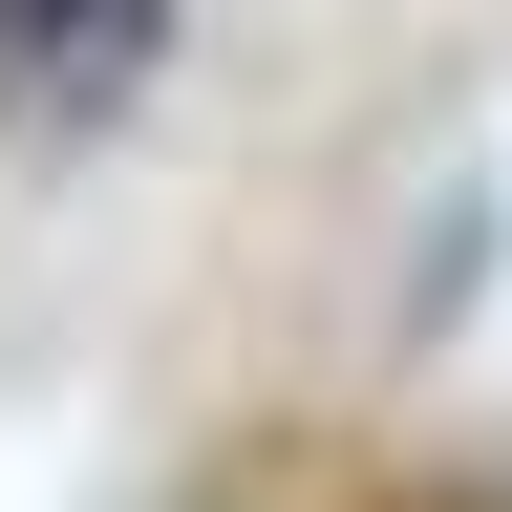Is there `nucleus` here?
<instances>
[{
    "label": "nucleus",
    "instance_id": "obj_2",
    "mask_svg": "<svg viewBox=\"0 0 512 512\" xmlns=\"http://www.w3.org/2000/svg\"><path fill=\"white\" fill-rule=\"evenodd\" d=\"M384 512H491V491H384Z\"/></svg>",
    "mask_w": 512,
    "mask_h": 512
},
{
    "label": "nucleus",
    "instance_id": "obj_1",
    "mask_svg": "<svg viewBox=\"0 0 512 512\" xmlns=\"http://www.w3.org/2000/svg\"><path fill=\"white\" fill-rule=\"evenodd\" d=\"M192 0H0V150H107L171 86Z\"/></svg>",
    "mask_w": 512,
    "mask_h": 512
}]
</instances>
